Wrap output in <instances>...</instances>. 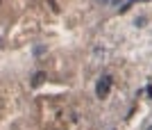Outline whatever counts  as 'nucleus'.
I'll return each instance as SVG.
<instances>
[{
	"instance_id": "4",
	"label": "nucleus",
	"mask_w": 152,
	"mask_h": 130,
	"mask_svg": "<svg viewBox=\"0 0 152 130\" xmlns=\"http://www.w3.org/2000/svg\"><path fill=\"white\" fill-rule=\"evenodd\" d=\"M148 96H150V98H152V87H148Z\"/></svg>"
},
{
	"instance_id": "3",
	"label": "nucleus",
	"mask_w": 152,
	"mask_h": 130,
	"mask_svg": "<svg viewBox=\"0 0 152 130\" xmlns=\"http://www.w3.org/2000/svg\"><path fill=\"white\" fill-rule=\"evenodd\" d=\"M102 2H104V5H118L121 0H102Z\"/></svg>"
},
{
	"instance_id": "1",
	"label": "nucleus",
	"mask_w": 152,
	"mask_h": 130,
	"mask_svg": "<svg viewBox=\"0 0 152 130\" xmlns=\"http://www.w3.org/2000/svg\"><path fill=\"white\" fill-rule=\"evenodd\" d=\"M109 91H111V75L104 73V75H100L98 85H95V96H98V98H107Z\"/></svg>"
},
{
	"instance_id": "6",
	"label": "nucleus",
	"mask_w": 152,
	"mask_h": 130,
	"mask_svg": "<svg viewBox=\"0 0 152 130\" xmlns=\"http://www.w3.org/2000/svg\"><path fill=\"white\" fill-rule=\"evenodd\" d=\"M150 130H152V128H150Z\"/></svg>"
},
{
	"instance_id": "5",
	"label": "nucleus",
	"mask_w": 152,
	"mask_h": 130,
	"mask_svg": "<svg viewBox=\"0 0 152 130\" xmlns=\"http://www.w3.org/2000/svg\"><path fill=\"white\" fill-rule=\"evenodd\" d=\"M136 2H145V0H136Z\"/></svg>"
},
{
	"instance_id": "2",
	"label": "nucleus",
	"mask_w": 152,
	"mask_h": 130,
	"mask_svg": "<svg viewBox=\"0 0 152 130\" xmlns=\"http://www.w3.org/2000/svg\"><path fill=\"white\" fill-rule=\"evenodd\" d=\"M43 78H45V73H43V71H39L37 75H34V80H32V85H41V82H43Z\"/></svg>"
}]
</instances>
